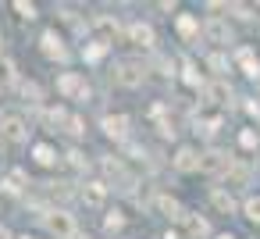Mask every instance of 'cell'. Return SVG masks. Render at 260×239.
<instances>
[{
    "label": "cell",
    "instance_id": "cell-1",
    "mask_svg": "<svg viewBox=\"0 0 260 239\" xmlns=\"http://www.w3.org/2000/svg\"><path fill=\"white\" fill-rule=\"evenodd\" d=\"M143 75H146V68H143L139 61H118V65H114V82L125 86V89L143 86Z\"/></svg>",
    "mask_w": 260,
    "mask_h": 239
},
{
    "label": "cell",
    "instance_id": "cell-2",
    "mask_svg": "<svg viewBox=\"0 0 260 239\" xmlns=\"http://www.w3.org/2000/svg\"><path fill=\"white\" fill-rule=\"evenodd\" d=\"M0 139L4 143H25L29 139V125L22 114H4L0 118Z\"/></svg>",
    "mask_w": 260,
    "mask_h": 239
},
{
    "label": "cell",
    "instance_id": "cell-3",
    "mask_svg": "<svg viewBox=\"0 0 260 239\" xmlns=\"http://www.w3.org/2000/svg\"><path fill=\"white\" fill-rule=\"evenodd\" d=\"M43 221H47V228H50L54 235H61V239H75V232H79V228H75V218H72L68 211H47Z\"/></svg>",
    "mask_w": 260,
    "mask_h": 239
},
{
    "label": "cell",
    "instance_id": "cell-4",
    "mask_svg": "<svg viewBox=\"0 0 260 239\" xmlns=\"http://www.w3.org/2000/svg\"><path fill=\"white\" fill-rule=\"evenodd\" d=\"M200 171H203V175H228V171H232V157L221 154V150H207V154L200 157Z\"/></svg>",
    "mask_w": 260,
    "mask_h": 239
},
{
    "label": "cell",
    "instance_id": "cell-5",
    "mask_svg": "<svg viewBox=\"0 0 260 239\" xmlns=\"http://www.w3.org/2000/svg\"><path fill=\"white\" fill-rule=\"evenodd\" d=\"M57 89H61L64 97H86V93H89V89H86V79L75 75V72L61 75V79H57Z\"/></svg>",
    "mask_w": 260,
    "mask_h": 239
},
{
    "label": "cell",
    "instance_id": "cell-6",
    "mask_svg": "<svg viewBox=\"0 0 260 239\" xmlns=\"http://www.w3.org/2000/svg\"><path fill=\"white\" fill-rule=\"evenodd\" d=\"M200 157H203V154H196L192 146H182V150L175 154V168H178V171H200Z\"/></svg>",
    "mask_w": 260,
    "mask_h": 239
},
{
    "label": "cell",
    "instance_id": "cell-7",
    "mask_svg": "<svg viewBox=\"0 0 260 239\" xmlns=\"http://www.w3.org/2000/svg\"><path fill=\"white\" fill-rule=\"evenodd\" d=\"M128 40H132L136 47H153V29H150L146 22H132V25H128Z\"/></svg>",
    "mask_w": 260,
    "mask_h": 239
},
{
    "label": "cell",
    "instance_id": "cell-8",
    "mask_svg": "<svg viewBox=\"0 0 260 239\" xmlns=\"http://www.w3.org/2000/svg\"><path fill=\"white\" fill-rule=\"evenodd\" d=\"M207 40L210 43H232V29L221 18H214V22H207Z\"/></svg>",
    "mask_w": 260,
    "mask_h": 239
},
{
    "label": "cell",
    "instance_id": "cell-9",
    "mask_svg": "<svg viewBox=\"0 0 260 239\" xmlns=\"http://www.w3.org/2000/svg\"><path fill=\"white\" fill-rule=\"evenodd\" d=\"M40 43H43V54H47V57H57V61L64 57V43H61V36H57V33H43V40H40Z\"/></svg>",
    "mask_w": 260,
    "mask_h": 239
},
{
    "label": "cell",
    "instance_id": "cell-10",
    "mask_svg": "<svg viewBox=\"0 0 260 239\" xmlns=\"http://www.w3.org/2000/svg\"><path fill=\"white\" fill-rule=\"evenodd\" d=\"M104 132L114 136V139H121V136L128 132V118H125V114H111V118H104Z\"/></svg>",
    "mask_w": 260,
    "mask_h": 239
},
{
    "label": "cell",
    "instance_id": "cell-11",
    "mask_svg": "<svg viewBox=\"0 0 260 239\" xmlns=\"http://www.w3.org/2000/svg\"><path fill=\"white\" fill-rule=\"evenodd\" d=\"M203 97L210 104H224L232 97V89H228V82H210V86H203Z\"/></svg>",
    "mask_w": 260,
    "mask_h": 239
},
{
    "label": "cell",
    "instance_id": "cell-12",
    "mask_svg": "<svg viewBox=\"0 0 260 239\" xmlns=\"http://www.w3.org/2000/svg\"><path fill=\"white\" fill-rule=\"evenodd\" d=\"M93 29H96V36H100V40H96L100 47H104V43H114V36H118V25H114L111 18H100Z\"/></svg>",
    "mask_w": 260,
    "mask_h": 239
},
{
    "label": "cell",
    "instance_id": "cell-13",
    "mask_svg": "<svg viewBox=\"0 0 260 239\" xmlns=\"http://www.w3.org/2000/svg\"><path fill=\"white\" fill-rule=\"evenodd\" d=\"M182 221H185V228H189V235H192V239H203V235L210 232V228H207V218H196V214H185Z\"/></svg>",
    "mask_w": 260,
    "mask_h": 239
},
{
    "label": "cell",
    "instance_id": "cell-14",
    "mask_svg": "<svg viewBox=\"0 0 260 239\" xmlns=\"http://www.w3.org/2000/svg\"><path fill=\"white\" fill-rule=\"evenodd\" d=\"M210 203H214L221 214H232V211H235V200H232L224 189H214V193H210Z\"/></svg>",
    "mask_w": 260,
    "mask_h": 239
},
{
    "label": "cell",
    "instance_id": "cell-15",
    "mask_svg": "<svg viewBox=\"0 0 260 239\" xmlns=\"http://www.w3.org/2000/svg\"><path fill=\"white\" fill-rule=\"evenodd\" d=\"M157 207H160L168 218H185V214H189V211H182V203H178L175 196H160V200H157Z\"/></svg>",
    "mask_w": 260,
    "mask_h": 239
},
{
    "label": "cell",
    "instance_id": "cell-16",
    "mask_svg": "<svg viewBox=\"0 0 260 239\" xmlns=\"http://www.w3.org/2000/svg\"><path fill=\"white\" fill-rule=\"evenodd\" d=\"M82 196H86V203H104V196H107V189H104V182H89L86 189H82Z\"/></svg>",
    "mask_w": 260,
    "mask_h": 239
},
{
    "label": "cell",
    "instance_id": "cell-17",
    "mask_svg": "<svg viewBox=\"0 0 260 239\" xmlns=\"http://www.w3.org/2000/svg\"><path fill=\"white\" fill-rule=\"evenodd\" d=\"M239 65L246 68V75H260V65H256V57H253V50H239Z\"/></svg>",
    "mask_w": 260,
    "mask_h": 239
},
{
    "label": "cell",
    "instance_id": "cell-18",
    "mask_svg": "<svg viewBox=\"0 0 260 239\" xmlns=\"http://www.w3.org/2000/svg\"><path fill=\"white\" fill-rule=\"evenodd\" d=\"M196 29H200V25H196V18H189V15H178V33H182L185 40H192V36H196Z\"/></svg>",
    "mask_w": 260,
    "mask_h": 239
},
{
    "label": "cell",
    "instance_id": "cell-19",
    "mask_svg": "<svg viewBox=\"0 0 260 239\" xmlns=\"http://www.w3.org/2000/svg\"><path fill=\"white\" fill-rule=\"evenodd\" d=\"M32 154H36V161H40V164H54V161H57V154H54V150H50L47 143H40V146H36Z\"/></svg>",
    "mask_w": 260,
    "mask_h": 239
},
{
    "label": "cell",
    "instance_id": "cell-20",
    "mask_svg": "<svg viewBox=\"0 0 260 239\" xmlns=\"http://www.w3.org/2000/svg\"><path fill=\"white\" fill-rule=\"evenodd\" d=\"M242 211H246V218H249V221H260V196H249Z\"/></svg>",
    "mask_w": 260,
    "mask_h": 239
},
{
    "label": "cell",
    "instance_id": "cell-21",
    "mask_svg": "<svg viewBox=\"0 0 260 239\" xmlns=\"http://www.w3.org/2000/svg\"><path fill=\"white\" fill-rule=\"evenodd\" d=\"M15 11H18L22 18H29V22L36 18V8H32V4H25V0H15Z\"/></svg>",
    "mask_w": 260,
    "mask_h": 239
},
{
    "label": "cell",
    "instance_id": "cell-22",
    "mask_svg": "<svg viewBox=\"0 0 260 239\" xmlns=\"http://www.w3.org/2000/svg\"><path fill=\"white\" fill-rule=\"evenodd\" d=\"M22 182H25V175H22V171H15V175L4 182V189H8V193H18V189H22Z\"/></svg>",
    "mask_w": 260,
    "mask_h": 239
},
{
    "label": "cell",
    "instance_id": "cell-23",
    "mask_svg": "<svg viewBox=\"0 0 260 239\" xmlns=\"http://www.w3.org/2000/svg\"><path fill=\"white\" fill-rule=\"evenodd\" d=\"M239 143H242L246 150H253V146H256V132H253V129H246V132L239 136Z\"/></svg>",
    "mask_w": 260,
    "mask_h": 239
},
{
    "label": "cell",
    "instance_id": "cell-24",
    "mask_svg": "<svg viewBox=\"0 0 260 239\" xmlns=\"http://www.w3.org/2000/svg\"><path fill=\"white\" fill-rule=\"evenodd\" d=\"M207 65H210V68H214V72H224V68H228V61H224V57H221V54H214V57H210V61H207Z\"/></svg>",
    "mask_w": 260,
    "mask_h": 239
},
{
    "label": "cell",
    "instance_id": "cell-25",
    "mask_svg": "<svg viewBox=\"0 0 260 239\" xmlns=\"http://www.w3.org/2000/svg\"><path fill=\"white\" fill-rule=\"evenodd\" d=\"M182 79H185V82H189V86H200V75H196V72H192V65H185V75H182Z\"/></svg>",
    "mask_w": 260,
    "mask_h": 239
},
{
    "label": "cell",
    "instance_id": "cell-26",
    "mask_svg": "<svg viewBox=\"0 0 260 239\" xmlns=\"http://www.w3.org/2000/svg\"><path fill=\"white\" fill-rule=\"evenodd\" d=\"M121 225H125V218H121V214H118V211H114V214H111V218H107V228H111V232H114V228H121Z\"/></svg>",
    "mask_w": 260,
    "mask_h": 239
},
{
    "label": "cell",
    "instance_id": "cell-27",
    "mask_svg": "<svg viewBox=\"0 0 260 239\" xmlns=\"http://www.w3.org/2000/svg\"><path fill=\"white\" fill-rule=\"evenodd\" d=\"M0 239H11V232H8L4 225H0Z\"/></svg>",
    "mask_w": 260,
    "mask_h": 239
},
{
    "label": "cell",
    "instance_id": "cell-28",
    "mask_svg": "<svg viewBox=\"0 0 260 239\" xmlns=\"http://www.w3.org/2000/svg\"><path fill=\"white\" fill-rule=\"evenodd\" d=\"M217 239H235V235H228V232H224V235H217Z\"/></svg>",
    "mask_w": 260,
    "mask_h": 239
},
{
    "label": "cell",
    "instance_id": "cell-29",
    "mask_svg": "<svg viewBox=\"0 0 260 239\" xmlns=\"http://www.w3.org/2000/svg\"><path fill=\"white\" fill-rule=\"evenodd\" d=\"M22 239H32V235H22Z\"/></svg>",
    "mask_w": 260,
    "mask_h": 239
}]
</instances>
